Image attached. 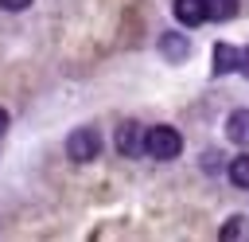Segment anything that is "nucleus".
I'll return each instance as SVG.
<instances>
[{
    "label": "nucleus",
    "instance_id": "9d476101",
    "mask_svg": "<svg viewBox=\"0 0 249 242\" xmlns=\"http://www.w3.org/2000/svg\"><path fill=\"white\" fill-rule=\"evenodd\" d=\"M241 222H245V219H230V226H226V238H237V234H241V230H245V226H241Z\"/></svg>",
    "mask_w": 249,
    "mask_h": 242
},
{
    "label": "nucleus",
    "instance_id": "f03ea898",
    "mask_svg": "<svg viewBox=\"0 0 249 242\" xmlns=\"http://www.w3.org/2000/svg\"><path fill=\"white\" fill-rule=\"evenodd\" d=\"M97 152H101L97 129H74V133L66 137V156H70L74 164H89V160H97Z\"/></svg>",
    "mask_w": 249,
    "mask_h": 242
},
{
    "label": "nucleus",
    "instance_id": "6e6552de",
    "mask_svg": "<svg viewBox=\"0 0 249 242\" xmlns=\"http://www.w3.org/2000/svg\"><path fill=\"white\" fill-rule=\"evenodd\" d=\"M210 20H233L237 16V0H206Z\"/></svg>",
    "mask_w": 249,
    "mask_h": 242
},
{
    "label": "nucleus",
    "instance_id": "39448f33",
    "mask_svg": "<svg viewBox=\"0 0 249 242\" xmlns=\"http://www.w3.org/2000/svg\"><path fill=\"white\" fill-rule=\"evenodd\" d=\"M175 20L187 23V27H198L202 20H210L206 0H175Z\"/></svg>",
    "mask_w": 249,
    "mask_h": 242
},
{
    "label": "nucleus",
    "instance_id": "f8f14e48",
    "mask_svg": "<svg viewBox=\"0 0 249 242\" xmlns=\"http://www.w3.org/2000/svg\"><path fill=\"white\" fill-rule=\"evenodd\" d=\"M4 129H8V113L0 109V133H4Z\"/></svg>",
    "mask_w": 249,
    "mask_h": 242
},
{
    "label": "nucleus",
    "instance_id": "1a4fd4ad",
    "mask_svg": "<svg viewBox=\"0 0 249 242\" xmlns=\"http://www.w3.org/2000/svg\"><path fill=\"white\" fill-rule=\"evenodd\" d=\"M160 47H163L167 59H183V55H187V39H183V35H163Z\"/></svg>",
    "mask_w": 249,
    "mask_h": 242
},
{
    "label": "nucleus",
    "instance_id": "9b49d317",
    "mask_svg": "<svg viewBox=\"0 0 249 242\" xmlns=\"http://www.w3.org/2000/svg\"><path fill=\"white\" fill-rule=\"evenodd\" d=\"M31 0H0V8H8V12H19V8H27Z\"/></svg>",
    "mask_w": 249,
    "mask_h": 242
},
{
    "label": "nucleus",
    "instance_id": "0eeeda50",
    "mask_svg": "<svg viewBox=\"0 0 249 242\" xmlns=\"http://www.w3.org/2000/svg\"><path fill=\"white\" fill-rule=\"evenodd\" d=\"M230 180H233L237 187H249V152L230 160Z\"/></svg>",
    "mask_w": 249,
    "mask_h": 242
},
{
    "label": "nucleus",
    "instance_id": "423d86ee",
    "mask_svg": "<svg viewBox=\"0 0 249 242\" xmlns=\"http://www.w3.org/2000/svg\"><path fill=\"white\" fill-rule=\"evenodd\" d=\"M226 137H230L233 144H249V109L230 113V121H226Z\"/></svg>",
    "mask_w": 249,
    "mask_h": 242
},
{
    "label": "nucleus",
    "instance_id": "f257e3e1",
    "mask_svg": "<svg viewBox=\"0 0 249 242\" xmlns=\"http://www.w3.org/2000/svg\"><path fill=\"white\" fill-rule=\"evenodd\" d=\"M144 152H148L152 160H175V156L183 152V137H179L171 125H156V129L144 133Z\"/></svg>",
    "mask_w": 249,
    "mask_h": 242
},
{
    "label": "nucleus",
    "instance_id": "7ed1b4c3",
    "mask_svg": "<svg viewBox=\"0 0 249 242\" xmlns=\"http://www.w3.org/2000/svg\"><path fill=\"white\" fill-rule=\"evenodd\" d=\"M237 66H245V74H249V51H237L230 43H218L214 47V74H230Z\"/></svg>",
    "mask_w": 249,
    "mask_h": 242
},
{
    "label": "nucleus",
    "instance_id": "20e7f679",
    "mask_svg": "<svg viewBox=\"0 0 249 242\" xmlns=\"http://www.w3.org/2000/svg\"><path fill=\"white\" fill-rule=\"evenodd\" d=\"M144 133H148V129H140L136 121H124V125L117 129V152H121V156H140V152H144Z\"/></svg>",
    "mask_w": 249,
    "mask_h": 242
}]
</instances>
